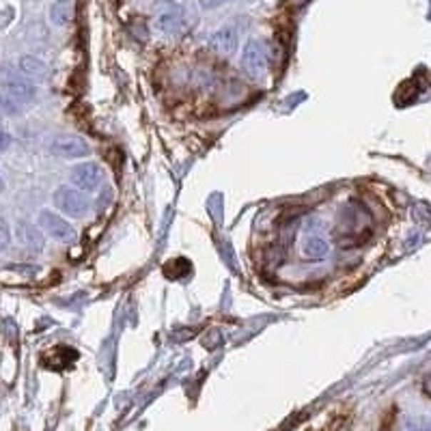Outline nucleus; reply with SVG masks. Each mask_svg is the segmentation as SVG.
<instances>
[{"mask_svg":"<svg viewBox=\"0 0 431 431\" xmlns=\"http://www.w3.org/2000/svg\"><path fill=\"white\" fill-rule=\"evenodd\" d=\"M54 205L59 211H63L69 218H82V216L91 209V201H88V194L65 183V186H59L54 190Z\"/></svg>","mask_w":431,"mask_h":431,"instance_id":"1","label":"nucleus"},{"mask_svg":"<svg viewBox=\"0 0 431 431\" xmlns=\"http://www.w3.org/2000/svg\"><path fill=\"white\" fill-rule=\"evenodd\" d=\"M242 67L250 78H261L265 76L270 67V50L268 44L261 39H248L244 50H242Z\"/></svg>","mask_w":431,"mask_h":431,"instance_id":"2","label":"nucleus"},{"mask_svg":"<svg viewBox=\"0 0 431 431\" xmlns=\"http://www.w3.org/2000/svg\"><path fill=\"white\" fill-rule=\"evenodd\" d=\"M37 227L50 235L52 240H59V242H71L76 238V231L73 227L63 218V216H59L56 211L52 209H41L39 216H37Z\"/></svg>","mask_w":431,"mask_h":431,"instance_id":"3","label":"nucleus"},{"mask_svg":"<svg viewBox=\"0 0 431 431\" xmlns=\"http://www.w3.org/2000/svg\"><path fill=\"white\" fill-rule=\"evenodd\" d=\"M50 153L56 158H63V160H78V158H86L91 153V147L82 136L59 134L50 143Z\"/></svg>","mask_w":431,"mask_h":431,"instance_id":"4","label":"nucleus"},{"mask_svg":"<svg viewBox=\"0 0 431 431\" xmlns=\"http://www.w3.org/2000/svg\"><path fill=\"white\" fill-rule=\"evenodd\" d=\"M103 179V168L97 162H80L69 168V183L82 192H93Z\"/></svg>","mask_w":431,"mask_h":431,"instance_id":"5","label":"nucleus"},{"mask_svg":"<svg viewBox=\"0 0 431 431\" xmlns=\"http://www.w3.org/2000/svg\"><path fill=\"white\" fill-rule=\"evenodd\" d=\"M3 88H5V95H9L18 103H29L37 97V86L31 80H26L22 73H7L3 78Z\"/></svg>","mask_w":431,"mask_h":431,"instance_id":"6","label":"nucleus"},{"mask_svg":"<svg viewBox=\"0 0 431 431\" xmlns=\"http://www.w3.org/2000/svg\"><path fill=\"white\" fill-rule=\"evenodd\" d=\"M183 24V9L177 3H162L156 14V29L160 33L173 35Z\"/></svg>","mask_w":431,"mask_h":431,"instance_id":"7","label":"nucleus"},{"mask_svg":"<svg viewBox=\"0 0 431 431\" xmlns=\"http://www.w3.org/2000/svg\"><path fill=\"white\" fill-rule=\"evenodd\" d=\"M207 44H209V48L216 54L231 56L238 50V31L233 26H223V29H218L216 33H211V37H209Z\"/></svg>","mask_w":431,"mask_h":431,"instance_id":"8","label":"nucleus"},{"mask_svg":"<svg viewBox=\"0 0 431 431\" xmlns=\"http://www.w3.org/2000/svg\"><path fill=\"white\" fill-rule=\"evenodd\" d=\"M16 235H18V242H20L26 250H31V253H41V250H44V244H46L44 233H41L33 223L20 220Z\"/></svg>","mask_w":431,"mask_h":431,"instance_id":"9","label":"nucleus"},{"mask_svg":"<svg viewBox=\"0 0 431 431\" xmlns=\"http://www.w3.org/2000/svg\"><path fill=\"white\" fill-rule=\"evenodd\" d=\"M20 71L26 80H31L33 84L35 82H41L48 78V65L39 59V56H33V54H24L20 59Z\"/></svg>","mask_w":431,"mask_h":431,"instance_id":"10","label":"nucleus"},{"mask_svg":"<svg viewBox=\"0 0 431 431\" xmlns=\"http://www.w3.org/2000/svg\"><path fill=\"white\" fill-rule=\"evenodd\" d=\"M71 18H73V7L69 0H56L50 7V22L54 26H65L71 22Z\"/></svg>","mask_w":431,"mask_h":431,"instance_id":"11","label":"nucleus"},{"mask_svg":"<svg viewBox=\"0 0 431 431\" xmlns=\"http://www.w3.org/2000/svg\"><path fill=\"white\" fill-rule=\"evenodd\" d=\"M328 253H330V246L326 240H321V238H308L302 246V255L306 259H326Z\"/></svg>","mask_w":431,"mask_h":431,"instance_id":"12","label":"nucleus"},{"mask_svg":"<svg viewBox=\"0 0 431 431\" xmlns=\"http://www.w3.org/2000/svg\"><path fill=\"white\" fill-rule=\"evenodd\" d=\"M20 106L16 99H11L9 95L0 93V115H18L20 113Z\"/></svg>","mask_w":431,"mask_h":431,"instance_id":"13","label":"nucleus"},{"mask_svg":"<svg viewBox=\"0 0 431 431\" xmlns=\"http://www.w3.org/2000/svg\"><path fill=\"white\" fill-rule=\"evenodd\" d=\"M9 244H11V227L3 216H0V253L7 250Z\"/></svg>","mask_w":431,"mask_h":431,"instance_id":"14","label":"nucleus"},{"mask_svg":"<svg viewBox=\"0 0 431 431\" xmlns=\"http://www.w3.org/2000/svg\"><path fill=\"white\" fill-rule=\"evenodd\" d=\"M227 0H198V5H201V9H205V11H211V9H218L220 5H225Z\"/></svg>","mask_w":431,"mask_h":431,"instance_id":"15","label":"nucleus"},{"mask_svg":"<svg viewBox=\"0 0 431 431\" xmlns=\"http://www.w3.org/2000/svg\"><path fill=\"white\" fill-rule=\"evenodd\" d=\"M11 147V136L7 134V132H3V130H0V153H3V151H7Z\"/></svg>","mask_w":431,"mask_h":431,"instance_id":"16","label":"nucleus"},{"mask_svg":"<svg viewBox=\"0 0 431 431\" xmlns=\"http://www.w3.org/2000/svg\"><path fill=\"white\" fill-rule=\"evenodd\" d=\"M3 190H5V179L0 177V192H3Z\"/></svg>","mask_w":431,"mask_h":431,"instance_id":"17","label":"nucleus"},{"mask_svg":"<svg viewBox=\"0 0 431 431\" xmlns=\"http://www.w3.org/2000/svg\"><path fill=\"white\" fill-rule=\"evenodd\" d=\"M0 123H3V115H0Z\"/></svg>","mask_w":431,"mask_h":431,"instance_id":"18","label":"nucleus"}]
</instances>
